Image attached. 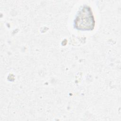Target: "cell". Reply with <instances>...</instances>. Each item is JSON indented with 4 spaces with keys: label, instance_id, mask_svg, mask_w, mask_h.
I'll return each instance as SVG.
<instances>
[{
    "label": "cell",
    "instance_id": "cell-1",
    "mask_svg": "<svg viewBox=\"0 0 121 121\" xmlns=\"http://www.w3.org/2000/svg\"><path fill=\"white\" fill-rule=\"evenodd\" d=\"M75 26L80 30L93 29L95 21L90 7L86 6L78 11L74 21Z\"/></svg>",
    "mask_w": 121,
    "mask_h": 121
}]
</instances>
